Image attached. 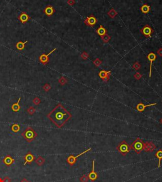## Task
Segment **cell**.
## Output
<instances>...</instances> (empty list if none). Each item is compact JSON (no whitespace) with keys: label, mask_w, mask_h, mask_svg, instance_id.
<instances>
[{"label":"cell","mask_w":162,"mask_h":182,"mask_svg":"<svg viewBox=\"0 0 162 182\" xmlns=\"http://www.w3.org/2000/svg\"><path fill=\"white\" fill-rule=\"evenodd\" d=\"M3 182H12V180L8 176H5L4 179H3Z\"/></svg>","instance_id":"cell-32"},{"label":"cell","mask_w":162,"mask_h":182,"mask_svg":"<svg viewBox=\"0 0 162 182\" xmlns=\"http://www.w3.org/2000/svg\"><path fill=\"white\" fill-rule=\"evenodd\" d=\"M22 136L27 142L30 143L37 137V133L32 127H29L22 133Z\"/></svg>","instance_id":"cell-2"},{"label":"cell","mask_w":162,"mask_h":182,"mask_svg":"<svg viewBox=\"0 0 162 182\" xmlns=\"http://www.w3.org/2000/svg\"><path fill=\"white\" fill-rule=\"evenodd\" d=\"M35 161L36 163L38 166H42V165L44 164V163H45V159H44V157H41V156H39V157L36 159Z\"/></svg>","instance_id":"cell-22"},{"label":"cell","mask_w":162,"mask_h":182,"mask_svg":"<svg viewBox=\"0 0 162 182\" xmlns=\"http://www.w3.org/2000/svg\"><path fill=\"white\" fill-rule=\"evenodd\" d=\"M59 82H60L61 85H64L65 83L67 82V79L65 77H62L60 78V80H59Z\"/></svg>","instance_id":"cell-31"},{"label":"cell","mask_w":162,"mask_h":182,"mask_svg":"<svg viewBox=\"0 0 162 182\" xmlns=\"http://www.w3.org/2000/svg\"><path fill=\"white\" fill-rule=\"evenodd\" d=\"M55 10L53 6L51 5H48L44 10V13L48 17H51L53 15Z\"/></svg>","instance_id":"cell-14"},{"label":"cell","mask_w":162,"mask_h":182,"mask_svg":"<svg viewBox=\"0 0 162 182\" xmlns=\"http://www.w3.org/2000/svg\"><path fill=\"white\" fill-rule=\"evenodd\" d=\"M90 150H91V148H89L88 149L84 150V151L82 152V153H80V154H79V155H77V156H73V155H70V156L67 157V163L69 164L70 166H73V165H74L76 163V162H77V159L78 157H79L80 156H82V155L86 154V153L88 152H89Z\"/></svg>","instance_id":"cell-5"},{"label":"cell","mask_w":162,"mask_h":182,"mask_svg":"<svg viewBox=\"0 0 162 182\" xmlns=\"http://www.w3.org/2000/svg\"><path fill=\"white\" fill-rule=\"evenodd\" d=\"M18 20L21 22V23L24 24V23H27L28 21L29 20L31 19V17L28 15L27 13H26L25 12H22V13L20 14V15L18 17Z\"/></svg>","instance_id":"cell-10"},{"label":"cell","mask_w":162,"mask_h":182,"mask_svg":"<svg viewBox=\"0 0 162 182\" xmlns=\"http://www.w3.org/2000/svg\"><path fill=\"white\" fill-rule=\"evenodd\" d=\"M32 101H33V103L35 105H39L40 104V102H41V99L39 98H37V97H36V98H35L33 99Z\"/></svg>","instance_id":"cell-29"},{"label":"cell","mask_w":162,"mask_h":182,"mask_svg":"<svg viewBox=\"0 0 162 182\" xmlns=\"http://www.w3.org/2000/svg\"><path fill=\"white\" fill-rule=\"evenodd\" d=\"M26 111L30 115H34V113L36 112V109L34 108V107L31 106L27 109Z\"/></svg>","instance_id":"cell-25"},{"label":"cell","mask_w":162,"mask_h":182,"mask_svg":"<svg viewBox=\"0 0 162 182\" xmlns=\"http://www.w3.org/2000/svg\"><path fill=\"white\" fill-rule=\"evenodd\" d=\"M85 23L89 26H93L96 23V19L93 15H90V17H87V18L84 21Z\"/></svg>","instance_id":"cell-13"},{"label":"cell","mask_w":162,"mask_h":182,"mask_svg":"<svg viewBox=\"0 0 162 182\" xmlns=\"http://www.w3.org/2000/svg\"><path fill=\"white\" fill-rule=\"evenodd\" d=\"M20 182H29V181L27 180V179H26V178H23V179L22 180L20 181Z\"/></svg>","instance_id":"cell-35"},{"label":"cell","mask_w":162,"mask_h":182,"mask_svg":"<svg viewBox=\"0 0 162 182\" xmlns=\"http://www.w3.org/2000/svg\"><path fill=\"white\" fill-rule=\"evenodd\" d=\"M101 39H102V40L103 41V42H107L109 41V39H110V36H109V35H107V34H105V35L101 37Z\"/></svg>","instance_id":"cell-28"},{"label":"cell","mask_w":162,"mask_h":182,"mask_svg":"<svg viewBox=\"0 0 162 182\" xmlns=\"http://www.w3.org/2000/svg\"><path fill=\"white\" fill-rule=\"evenodd\" d=\"M110 73H111L110 71H106L105 70H101L99 73V77L102 79L105 82H107V81H108V79H109V76Z\"/></svg>","instance_id":"cell-16"},{"label":"cell","mask_w":162,"mask_h":182,"mask_svg":"<svg viewBox=\"0 0 162 182\" xmlns=\"http://www.w3.org/2000/svg\"><path fill=\"white\" fill-rule=\"evenodd\" d=\"M28 42V41H25V42H22V41H18V42L16 44V48L18 50H23V49L25 48V44Z\"/></svg>","instance_id":"cell-19"},{"label":"cell","mask_w":162,"mask_h":182,"mask_svg":"<svg viewBox=\"0 0 162 182\" xmlns=\"http://www.w3.org/2000/svg\"><path fill=\"white\" fill-rule=\"evenodd\" d=\"M141 10L144 13H148L149 12V10H150V6L148 4H144L141 8Z\"/></svg>","instance_id":"cell-24"},{"label":"cell","mask_w":162,"mask_h":182,"mask_svg":"<svg viewBox=\"0 0 162 182\" xmlns=\"http://www.w3.org/2000/svg\"><path fill=\"white\" fill-rule=\"evenodd\" d=\"M155 157L158 159V167H160L161 161L162 160V150H159L155 153Z\"/></svg>","instance_id":"cell-20"},{"label":"cell","mask_w":162,"mask_h":182,"mask_svg":"<svg viewBox=\"0 0 162 182\" xmlns=\"http://www.w3.org/2000/svg\"><path fill=\"white\" fill-rule=\"evenodd\" d=\"M42 88H43V89H44L45 91L48 92V91H49V90L51 89V85H50L49 83H46V84L43 86V87Z\"/></svg>","instance_id":"cell-30"},{"label":"cell","mask_w":162,"mask_h":182,"mask_svg":"<svg viewBox=\"0 0 162 182\" xmlns=\"http://www.w3.org/2000/svg\"><path fill=\"white\" fill-rule=\"evenodd\" d=\"M156 149V146L151 142H147L144 143V150L147 152H152L155 149Z\"/></svg>","instance_id":"cell-9"},{"label":"cell","mask_w":162,"mask_h":182,"mask_svg":"<svg viewBox=\"0 0 162 182\" xmlns=\"http://www.w3.org/2000/svg\"><path fill=\"white\" fill-rule=\"evenodd\" d=\"M88 180H89L88 176L86 175H83V176H82L79 178V180H80V182H88Z\"/></svg>","instance_id":"cell-27"},{"label":"cell","mask_w":162,"mask_h":182,"mask_svg":"<svg viewBox=\"0 0 162 182\" xmlns=\"http://www.w3.org/2000/svg\"><path fill=\"white\" fill-rule=\"evenodd\" d=\"M117 149L118 152L120 153L123 156H126L130 150V146L126 141L121 142L117 147Z\"/></svg>","instance_id":"cell-4"},{"label":"cell","mask_w":162,"mask_h":182,"mask_svg":"<svg viewBox=\"0 0 162 182\" xmlns=\"http://www.w3.org/2000/svg\"><path fill=\"white\" fill-rule=\"evenodd\" d=\"M56 48H54V50H52L51 52H49L48 54H41V55L39 56V60L40 62H41L42 65H46L47 63H48L49 60H50V58H49V56H50L51 54H52V53H53L54 51H56Z\"/></svg>","instance_id":"cell-7"},{"label":"cell","mask_w":162,"mask_h":182,"mask_svg":"<svg viewBox=\"0 0 162 182\" xmlns=\"http://www.w3.org/2000/svg\"><path fill=\"white\" fill-rule=\"evenodd\" d=\"M97 33H98V35L102 37L105 35V34H107V31L102 25H100L99 27L98 28V31H97Z\"/></svg>","instance_id":"cell-21"},{"label":"cell","mask_w":162,"mask_h":182,"mask_svg":"<svg viewBox=\"0 0 162 182\" xmlns=\"http://www.w3.org/2000/svg\"><path fill=\"white\" fill-rule=\"evenodd\" d=\"M20 100H21V98H19V99H18V100L17 102H15V103H14V104H13L12 105L11 108H12V109L13 111H14V112H18V111H19V110L20 109V106L19 105V102H20Z\"/></svg>","instance_id":"cell-18"},{"label":"cell","mask_w":162,"mask_h":182,"mask_svg":"<svg viewBox=\"0 0 162 182\" xmlns=\"http://www.w3.org/2000/svg\"><path fill=\"white\" fill-rule=\"evenodd\" d=\"M23 159H24V161H25V163H24L23 165H27V164L28 165H31L32 162L34 161V160H36L35 156L32 154L31 152H29L24 156Z\"/></svg>","instance_id":"cell-8"},{"label":"cell","mask_w":162,"mask_h":182,"mask_svg":"<svg viewBox=\"0 0 162 182\" xmlns=\"http://www.w3.org/2000/svg\"><path fill=\"white\" fill-rule=\"evenodd\" d=\"M155 105H156V103L150 104H147V105H144L143 103H139L137 105V106H136V109H137V111H139V112H143L146 108H147V107L152 106H155Z\"/></svg>","instance_id":"cell-17"},{"label":"cell","mask_w":162,"mask_h":182,"mask_svg":"<svg viewBox=\"0 0 162 182\" xmlns=\"http://www.w3.org/2000/svg\"><path fill=\"white\" fill-rule=\"evenodd\" d=\"M160 123H162V119H160Z\"/></svg>","instance_id":"cell-37"},{"label":"cell","mask_w":162,"mask_h":182,"mask_svg":"<svg viewBox=\"0 0 162 182\" xmlns=\"http://www.w3.org/2000/svg\"><path fill=\"white\" fill-rule=\"evenodd\" d=\"M109 16L111 18H113L115 17V15H117V12H115V10H114V9H111V10L109 11L108 13Z\"/></svg>","instance_id":"cell-26"},{"label":"cell","mask_w":162,"mask_h":182,"mask_svg":"<svg viewBox=\"0 0 162 182\" xmlns=\"http://www.w3.org/2000/svg\"><path fill=\"white\" fill-rule=\"evenodd\" d=\"M158 54H159L160 56H162V48L160 49V50H159L158 51Z\"/></svg>","instance_id":"cell-33"},{"label":"cell","mask_w":162,"mask_h":182,"mask_svg":"<svg viewBox=\"0 0 162 182\" xmlns=\"http://www.w3.org/2000/svg\"><path fill=\"white\" fill-rule=\"evenodd\" d=\"M144 142L139 138H136L130 146V149L133 150L137 154H140L144 150Z\"/></svg>","instance_id":"cell-3"},{"label":"cell","mask_w":162,"mask_h":182,"mask_svg":"<svg viewBox=\"0 0 162 182\" xmlns=\"http://www.w3.org/2000/svg\"><path fill=\"white\" fill-rule=\"evenodd\" d=\"M11 130H12V131L14 133L18 132L20 131V125L17 123L13 124V125L11 126Z\"/></svg>","instance_id":"cell-23"},{"label":"cell","mask_w":162,"mask_h":182,"mask_svg":"<svg viewBox=\"0 0 162 182\" xmlns=\"http://www.w3.org/2000/svg\"><path fill=\"white\" fill-rule=\"evenodd\" d=\"M147 59L149 60V61H150V68H149V77H151V71H152V63L153 61H155L156 59V56L155 53L153 52H151L149 53L148 55H147Z\"/></svg>","instance_id":"cell-15"},{"label":"cell","mask_w":162,"mask_h":182,"mask_svg":"<svg viewBox=\"0 0 162 182\" xmlns=\"http://www.w3.org/2000/svg\"><path fill=\"white\" fill-rule=\"evenodd\" d=\"M92 170L88 174V178H89L90 180H91L92 182L94 181H96L98 178V175L97 174V173L95 171V160L94 159L92 161Z\"/></svg>","instance_id":"cell-6"},{"label":"cell","mask_w":162,"mask_h":182,"mask_svg":"<svg viewBox=\"0 0 162 182\" xmlns=\"http://www.w3.org/2000/svg\"><path fill=\"white\" fill-rule=\"evenodd\" d=\"M141 32L142 33H143V35L144 36H146V37H148L151 36L152 32H153V29H152L149 25H146L141 30Z\"/></svg>","instance_id":"cell-11"},{"label":"cell","mask_w":162,"mask_h":182,"mask_svg":"<svg viewBox=\"0 0 162 182\" xmlns=\"http://www.w3.org/2000/svg\"><path fill=\"white\" fill-rule=\"evenodd\" d=\"M47 117L55 125L56 127L61 128L72 118V115L65 108L63 105L59 103L51 112L48 114Z\"/></svg>","instance_id":"cell-1"},{"label":"cell","mask_w":162,"mask_h":182,"mask_svg":"<svg viewBox=\"0 0 162 182\" xmlns=\"http://www.w3.org/2000/svg\"><path fill=\"white\" fill-rule=\"evenodd\" d=\"M0 182H3V179L0 178Z\"/></svg>","instance_id":"cell-36"},{"label":"cell","mask_w":162,"mask_h":182,"mask_svg":"<svg viewBox=\"0 0 162 182\" xmlns=\"http://www.w3.org/2000/svg\"><path fill=\"white\" fill-rule=\"evenodd\" d=\"M67 3H68V4H70V5H73V4H74L75 2L73 1H68Z\"/></svg>","instance_id":"cell-34"},{"label":"cell","mask_w":162,"mask_h":182,"mask_svg":"<svg viewBox=\"0 0 162 182\" xmlns=\"http://www.w3.org/2000/svg\"><path fill=\"white\" fill-rule=\"evenodd\" d=\"M3 163L7 166H10L14 163L15 162V159H13V157L10 156V155H7L4 157V159H3Z\"/></svg>","instance_id":"cell-12"}]
</instances>
